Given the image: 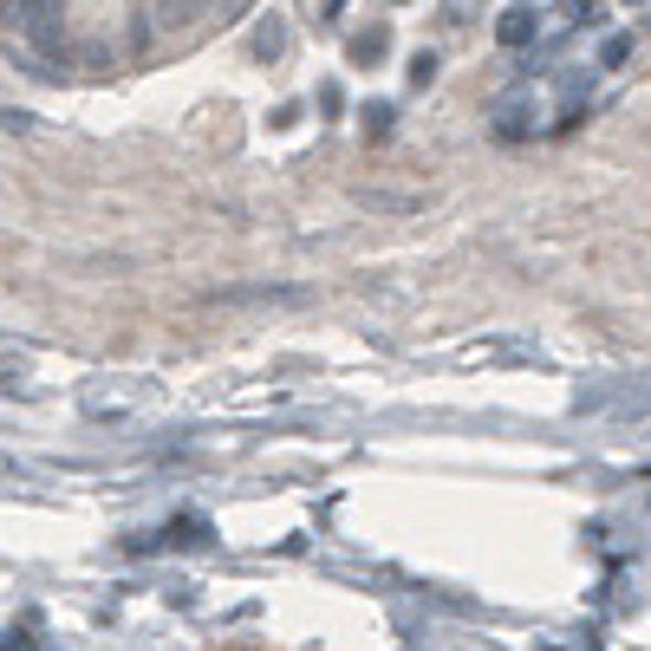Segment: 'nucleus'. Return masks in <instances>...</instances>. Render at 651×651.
Wrapping results in <instances>:
<instances>
[{"mask_svg":"<svg viewBox=\"0 0 651 651\" xmlns=\"http://www.w3.org/2000/svg\"><path fill=\"white\" fill-rule=\"evenodd\" d=\"M579 91H593V73H561V98L579 105Z\"/></svg>","mask_w":651,"mask_h":651,"instance_id":"6","label":"nucleus"},{"mask_svg":"<svg viewBox=\"0 0 651 651\" xmlns=\"http://www.w3.org/2000/svg\"><path fill=\"white\" fill-rule=\"evenodd\" d=\"M346 53H352V66H371V59H384V53H391V26L378 20V26L352 33V46H346Z\"/></svg>","mask_w":651,"mask_h":651,"instance_id":"3","label":"nucleus"},{"mask_svg":"<svg viewBox=\"0 0 651 651\" xmlns=\"http://www.w3.org/2000/svg\"><path fill=\"white\" fill-rule=\"evenodd\" d=\"M53 7H59V0H7V33L40 40V46H59V40H53Z\"/></svg>","mask_w":651,"mask_h":651,"instance_id":"1","label":"nucleus"},{"mask_svg":"<svg viewBox=\"0 0 651 651\" xmlns=\"http://www.w3.org/2000/svg\"><path fill=\"white\" fill-rule=\"evenodd\" d=\"M339 7H346V0H319V20H333V13H339Z\"/></svg>","mask_w":651,"mask_h":651,"instance_id":"10","label":"nucleus"},{"mask_svg":"<svg viewBox=\"0 0 651 651\" xmlns=\"http://www.w3.org/2000/svg\"><path fill=\"white\" fill-rule=\"evenodd\" d=\"M281 53H287V20L268 13V20L254 26V59H281Z\"/></svg>","mask_w":651,"mask_h":651,"instance_id":"5","label":"nucleus"},{"mask_svg":"<svg viewBox=\"0 0 651 651\" xmlns=\"http://www.w3.org/2000/svg\"><path fill=\"white\" fill-rule=\"evenodd\" d=\"M365 131L384 138V131H391V105H365Z\"/></svg>","mask_w":651,"mask_h":651,"instance_id":"8","label":"nucleus"},{"mask_svg":"<svg viewBox=\"0 0 651 651\" xmlns=\"http://www.w3.org/2000/svg\"><path fill=\"white\" fill-rule=\"evenodd\" d=\"M209 7H216V0H150V26H156V33H183V26H196Z\"/></svg>","mask_w":651,"mask_h":651,"instance_id":"2","label":"nucleus"},{"mask_svg":"<svg viewBox=\"0 0 651 651\" xmlns=\"http://www.w3.org/2000/svg\"><path fill=\"white\" fill-rule=\"evenodd\" d=\"M626 53H632V40H626V33H612V40H606V46H599V66H619V59H626Z\"/></svg>","mask_w":651,"mask_h":651,"instance_id":"7","label":"nucleus"},{"mask_svg":"<svg viewBox=\"0 0 651 651\" xmlns=\"http://www.w3.org/2000/svg\"><path fill=\"white\" fill-rule=\"evenodd\" d=\"M534 33H541V20H534L528 7H514V13H502V20H496V40H502V46H528Z\"/></svg>","mask_w":651,"mask_h":651,"instance_id":"4","label":"nucleus"},{"mask_svg":"<svg viewBox=\"0 0 651 651\" xmlns=\"http://www.w3.org/2000/svg\"><path fill=\"white\" fill-rule=\"evenodd\" d=\"M436 78V53H417V59H411V85H417V91H424V85H431Z\"/></svg>","mask_w":651,"mask_h":651,"instance_id":"9","label":"nucleus"}]
</instances>
